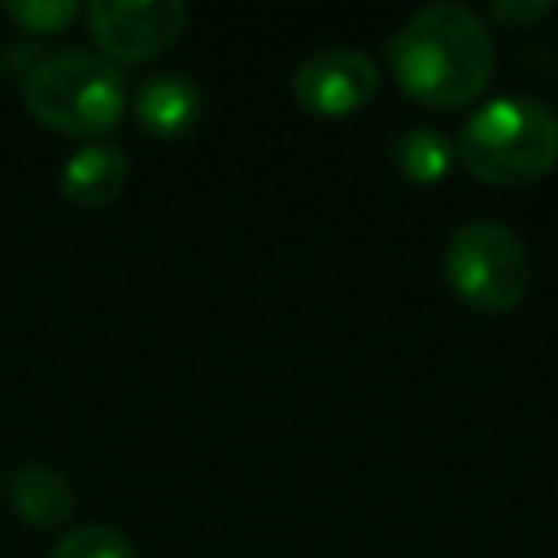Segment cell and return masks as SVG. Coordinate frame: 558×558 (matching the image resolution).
Instances as JSON below:
<instances>
[{"mask_svg": "<svg viewBox=\"0 0 558 558\" xmlns=\"http://www.w3.org/2000/svg\"><path fill=\"white\" fill-rule=\"evenodd\" d=\"M398 85L428 108H463L494 81L497 47L486 20L459 0L413 12L387 47Z\"/></svg>", "mask_w": 558, "mask_h": 558, "instance_id": "1", "label": "cell"}, {"mask_svg": "<svg viewBox=\"0 0 558 558\" xmlns=\"http://www.w3.org/2000/svg\"><path fill=\"white\" fill-rule=\"evenodd\" d=\"M456 157L482 184H532L558 165V116L535 96H497L471 111Z\"/></svg>", "mask_w": 558, "mask_h": 558, "instance_id": "2", "label": "cell"}, {"mask_svg": "<svg viewBox=\"0 0 558 558\" xmlns=\"http://www.w3.org/2000/svg\"><path fill=\"white\" fill-rule=\"evenodd\" d=\"M24 104L54 131L100 138L123 119L126 81L119 65L96 50H58L24 73Z\"/></svg>", "mask_w": 558, "mask_h": 558, "instance_id": "3", "label": "cell"}, {"mask_svg": "<svg viewBox=\"0 0 558 558\" xmlns=\"http://www.w3.org/2000/svg\"><path fill=\"white\" fill-rule=\"evenodd\" d=\"M444 271L463 303L482 314H509L532 288V256L520 233L494 218H478L451 233Z\"/></svg>", "mask_w": 558, "mask_h": 558, "instance_id": "4", "label": "cell"}, {"mask_svg": "<svg viewBox=\"0 0 558 558\" xmlns=\"http://www.w3.org/2000/svg\"><path fill=\"white\" fill-rule=\"evenodd\" d=\"M187 24L184 0H93L88 27L111 62H149Z\"/></svg>", "mask_w": 558, "mask_h": 558, "instance_id": "5", "label": "cell"}, {"mask_svg": "<svg viewBox=\"0 0 558 558\" xmlns=\"http://www.w3.org/2000/svg\"><path fill=\"white\" fill-rule=\"evenodd\" d=\"M291 93H295L299 108H306L311 116H352L379 93V62L356 47L314 50L295 65Z\"/></svg>", "mask_w": 558, "mask_h": 558, "instance_id": "6", "label": "cell"}, {"mask_svg": "<svg viewBox=\"0 0 558 558\" xmlns=\"http://www.w3.org/2000/svg\"><path fill=\"white\" fill-rule=\"evenodd\" d=\"M131 180V157L116 142H88L65 161L62 169V195L73 207H108L123 195Z\"/></svg>", "mask_w": 558, "mask_h": 558, "instance_id": "7", "label": "cell"}, {"mask_svg": "<svg viewBox=\"0 0 558 558\" xmlns=\"http://www.w3.org/2000/svg\"><path fill=\"white\" fill-rule=\"evenodd\" d=\"M134 116H138L142 131L157 134V138H180L203 116L199 85L184 73H157V77L142 81L138 96H134Z\"/></svg>", "mask_w": 558, "mask_h": 558, "instance_id": "8", "label": "cell"}, {"mask_svg": "<svg viewBox=\"0 0 558 558\" xmlns=\"http://www.w3.org/2000/svg\"><path fill=\"white\" fill-rule=\"evenodd\" d=\"M9 501L24 524L62 527L77 512V489L54 466L24 463L9 474Z\"/></svg>", "mask_w": 558, "mask_h": 558, "instance_id": "9", "label": "cell"}, {"mask_svg": "<svg viewBox=\"0 0 558 558\" xmlns=\"http://www.w3.org/2000/svg\"><path fill=\"white\" fill-rule=\"evenodd\" d=\"M395 165L410 184H436L448 177L451 161H456V142L440 131V126H405L395 138Z\"/></svg>", "mask_w": 558, "mask_h": 558, "instance_id": "10", "label": "cell"}, {"mask_svg": "<svg viewBox=\"0 0 558 558\" xmlns=\"http://www.w3.org/2000/svg\"><path fill=\"white\" fill-rule=\"evenodd\" d=\"M50 558H138L134 543L108 524H81L58 539Z\"/></svg>", "mask_w": 558, "mask_h": 558, "instance_id": "11", "label": "cell"}, {"mask_svg": "<svg viewBox=\"0 0 558 558\" xmlns=\"http://www.w3.org/2000/svg\"><path fill=\"white\" fill-rule=\"evenodd\" d=\"M77 0H9L4 16L32 35H58L77 20Z\"/></svg>", "mask_w": 558, "mask_h": 558, "instance_id": "12", "label": "cell"}, {"mask_svg": "<svg viewBox=\"0 0 558 558\" xmlns=\"http://www.w3.org/2000/svg\"><path fill=\"white\" fill-rule=\"evenodd\" d=\"M550 12H555V4L550 0H501V4H494L489 9V16L501 20L505 27H535L539 20H547Z\"/></svg>", "mask_w": 558, "mask_h": 558, "instance_id": "13", "label": "cell"}]
</instances>
